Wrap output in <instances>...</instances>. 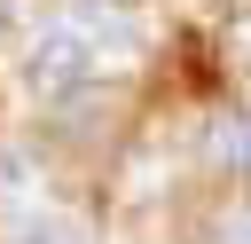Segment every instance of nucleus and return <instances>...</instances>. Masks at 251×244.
<instances>
[{
  "label": "nucleus",
  "mask_w": 251,
  "mask_h": 244,
  "mask_svg": "<svg viewBox=\"0 0 251 244\" xmlns=\"http://www.w3.org/2000/svg\"><path fill=\"white\" fill-rule=\"evenodd\" d=\"M24 79H31V94H47V102H71L86 79H102V47H94V31H86L78 8L47 16V24L24 39Z\"/></svg>",
  "instance_id": "1"
},
{
  "label": "nucleus",
  "mask_w": 251,
  "mask_h": 244,
  "mask_svg": "<svg viewBox=\"0 0 251 244\" xmlns=\"http://www.w3.org/2000/svg\"><path fill=\"white\" fill-rule=\"evenodd\" d=\"M204 150H212V165H220V173H235V181L251 189V118H212Z\"/></svg>",
  "instance_id": "2"
},
{
  "label": "nucleus",
  "mask_w": 251,
  "mask_h": 244,
  "mask_svg": "<svg viewBox=\"0 0 251 244\" xmlns=\"http://www.w3.org/2000/svg\"><path fill=\"white\" fill-rule=\"evenodd\" d=\"M8 244H78V228H71V220H47V213H31V220H24Z\"/></svg>",
  "instance_id": "3"
},
{
  "label": "nucleus",
  "mask_w": 251,
  "mask_h": 244,
  "mask_svg": "<svg viewBox=\"0 0 251 244\" xmlns=\"http://www.w3.org/2000/svg\"><path fill=\"white\" fill-rule=\"evenodd\" d=\"M212 244H251V205H227L212 220Z\"/></svg>",
  "instance_id": "4"
},
{
  "label": "nucleus",
  "mask_w": 251,
  "mask_h": 244,
  "mask_svg": "<svg viewBox=\"0 0 251 244\" xmlns=\"http://www.w3.org/2000/svg\"><path fill=\"white\" fill-rule=\"evenodd\" d=\"M31 31H39V16L24 0H0V39H31Z\"/></svg>",
  "instance_id": "5"
}]
</instances>
